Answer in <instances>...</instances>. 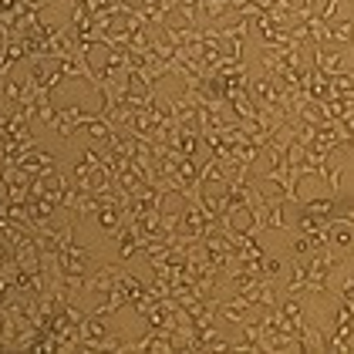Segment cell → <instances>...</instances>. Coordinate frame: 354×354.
Instances as JSON below:
<instances>
[{
	"mask_svg": "<svg viewBox=\"0 0 354 354\" xmlns=\"http://www.w3.org/2000/svg\"><path fill=\"white\" fill-rule=\"evenodd\" d=\"M311 68H314V71H320V75H338V71H348V68H344V51L317 44V47H311Z\"/></svg>",
	"mask_w": 354,
	"mask_h": 354,
	"instance_id": "obj_1",
	"label": "cell"
},
{
	"mask_svg": "<svg viewBox=\"0 0 354 354\" xmlns=\"http://www.w3.org/2000/svg\"><path fill=\"white\" fill-rule=\"evenodd\" d=\"M250 95H253L257 105H280V81L263 71L260 78L250 81Z\"/></svg>",
	"mask_w": 354,
	"mask_h": 354,
	"instance_id": "obj_2",
	"label": "cell"
},
{
	"mask_svg": "<svg viewBox=\"0 0 354 354\" xmlns=\"http://www.w3.org/2000/svg\"><path fill=\"white\" fill-rule=\"evenodd\" d=\"M17 165H21V169H24L27 176H44V179L58 172V158L47 156V152H40V149H31V152L21 158Z\"/></svg>",
	"mask_w": 354,
	"mask_h": 354,
	"instance_id": "obj_3",
	"label": "cell"
},
{
	"mask_svg": "<svg viewBox=\"0 0 354 354\" xmlns=\"http://www.w3.org/2000/svg\"><path fill=\"white\" fill-rule=\"evenodd\" d=\"M142 243H145V239L135 230V223L125 220V223L118 226V257H121V260H132L135 253H142Z\"/></svg>",
	"mask_w": 354,
	"mask_h": 354,
	"instance_id": "obj_4",
	"label": "cell"
},
{
	"mask_svg": "<svg viewBox=\"0 0 354 354\" xmlns=\"http://www.w3.org/2000/svg\"><path fill=\"white\" fill-rule=\"evenodd\" d=\"M91 220H98L105 233H118V226L125 223V209L115 206V202H102V206H98V213H95Z\"/></svg>",
	"mask_w": 354,
	"mask_h": 354,
	"instance_id": "obj_5",
	"label": "cell"
},
{
	"mask_svg": "<svg viewBox=\"0 0 354 354\" xmlns=\"http://www.w3.org/2000/svg\"><path fill=\"white\" fill-rule=\"evenodd\" d=\"M320 34H324V44H327V40H334V44H351V17H334V21H327V24L320 27Z\"/></svg>",
	"mask_w": 354,
	"mask_h": 354,
	"instance_id": "obj_6",
	"label": "cell"
},
{
	"mask_svg": "<svg viewBox=\"0 0 354 354\" xmlns=\"http://www.w3.org/2000/svg\"><path fill=\"white\" fill-rule=\"evenodd\" d=\"M334 209H338V202L334 199H311V202H304V213H311V216H320V220H331L334 216Z\"/></svg>",
	"mask_w": 354,
	"mask_h": 354,
	"instance_id": "obj_7",
	"label": "cell"
},
{
	"mask_svg": "<svg viewBox=\"0 0 354 354\" xmlns=\"http://www.w3.org/2000/svg\"><path fill=\"white\" fill-rule=\"evenodd\" d=\"M280 270H283L280 257H270V253H267V257H263V276H267V280H274V276L280 274Z\"/></svg>",
	"mask_w": 354,
	"mask_h": 354,
	"instance_id": "obj_8",
	"label": "cell"
},
{
	"mask_svg": "<svg viewBox=\"0 0 354 354\" xmlns=\"http://www.w3.org/2000/svg\"><path fill=\"white\" fill-rule=\"evenodd\" d=\"M24 3H27V7H34V10H44L51 0H24Z\"/></svg>",
	"mask_w": 354,
	"mask_h": 354,
	"instance_id": "obj_9",
	"label": "cell"
},
{
	"mask_svg": "<svg viewBox=\"0 0 354 354\" xmlns=\"http://www.w3.org/2000/svg\"><path fill=\"white\" fill-rule=\"evenodd\" d=\"M128 3H132V0H128Z\"/></svg>",
	"mask_w": 354,
	"mask_h": 354,
	"instance_id": "obj_10",
	"label": "cell"
}]
</instances>
